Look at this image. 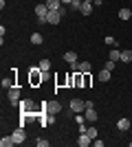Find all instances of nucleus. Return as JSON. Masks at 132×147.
<instances>
[{
    "label": "nucleus",
    "instance_id": "obj_21",
    "mask_svg": "<svg viewBox=\"0 0 132 147\" xmlns=\"http://www.w3.org/2000/svg\"><path fill=\"white\" fill-rule=\"evenodd\" d=\"M110 73H112V70H106V68H104V70L99 73V77H97V79H99V81H108V79H110Z\"/></svg>",
    "mask_w": 132,
    "mask_h": 147
},
{
    "label": "nucleus",
    "instance_id": "obj_30",
    "mask_svg": "<svg viewBox=\"0 0 132 147\" xmlns=\"http://www.w3.org/2000/svg\"><path fill=\"white\" fill-rule=\"evenodd\" d=\"M70 2H73V0H62V5H70Z\"/></svg>",
    "mask_w": 132,
    "mask_h": 147
},
{
    "label": "nucleus",
    "instance_id": "obj_9",
    "mask_svg": "<svg viewBox=\"0 0 132 147\" xmlns=\"http://www.w3.org/2000/svg\"><path fill=\"white\" fill-rule=\"evenodd\" d=\"M90 143H93V138L88 136V132H82V134H79V138H77V145H79V147H88Z\"/></svg>",
    "mask_w": 132,
    "mask_h": 147
},
{
    "label": "nucleus",
    "instance_id": "obj_24",
    "mask_svg": "<svg viewBox=\"0 0 132 147\" xmlns=\"http://www.w3.org/2000/svg\"><path fill=\"white\" fill-rule=\"evenodd\" d=\"M51 68V59H42L40 61V70H49Z\"/></svg>",
    "mask_w": 132,
    "mask_h": 147
},
{
    "label": "nucleus",
    "instance_id": "obj_27",
    "mask_svg": "<svg viewBox=\"0 0 132 147\" xmlns=\"http://www.w3.org/2000/svg\"><path fill=\"white\" fill-rule=\"evenodd\" d=\"M104 42H106L108 46H114V44H117V42H114V37H112V35H106V40H104Z\"/></svg>",
    "mask_w": 132,
    "mask_h": 147
},
{
    "label": "nucleus",
    "instance_id": "obj_22",
    "mask_svg": "<svg viewBox=\"0 0 132 147\" xmlns=\"http://www.w3.org/2000/svg\"><path fill=\"white\" fill-rule=\"evenodd\" d=\"M42 42H44L42 33H33V35H31V44H42Z\"/></svg>",
    "mask_w": 132,
    "mask_h": 147
},
{
    "label": "nucleus",
    "instance_id": "obj_28",
    "mask_svg": "<svg viewBox=\"0 0 132 147\" xmlns=\"http://www.w3.org/2000/svg\"><path fill=\"white\" fill-rule=\"evenodd\" d=\"M104 68H106V70H114V61H110V59H108V61H106V66H104Z\"/></svg>",
    "mask_w": 132,
    "mask_h": 147
},
{
    "label": "nucleus",
    "instance_id": "obj_16",
    "mask_svg": "<svg viewBox=\"0 0 132 147\" xmlns=\"http://www.w3.org/2000/svg\"><path fill=\"white\" fill-rule=\"evenodd\" d=\"M128 127H132V123L128 121V119H119V121H117V129L123 132V129H128Z\"/></svg>",
    "mask_w": 132,
    "mask_h": 147
},
{
    "label": "nucleus",
    "instance_id": "obj_31",
    "mask_svg": "<svg viewBox=\"0 0 132 147\" xmlns=\"http://www.w3.org/2000/svg\"><path fill=\"white\" fill-rule=\"evenodd\" d=\"M130 147H132V141H130Z\"/></svg>",
    "mask_w": 132,
    "mask_h": 147
},
{
    "label": "nucleus",
    "instance_id": "obj_7",
    "mask_svg": "<svg viewBox=\"0 0 132 147\" xmlns=\"http://www.w3.org/2000/svg\"><path fill=\"white\" fill-rule=\"evenodd\" d=\"M84 117H86L88 123H95V121H97V110H95L93 105H88L86 110H84Z\"/></svg>",
    "mask_w": 132,
    "mask_h": 147
},
{
    "label": "nucleus",
    "instance_id": "obj_3",
    "mask_svg": "<svg viewBox=\"0 0 132 147\" xmlns=\"http://www.w3.org/2000/svg\"><path fill=\"white\" fill-rule=\"evenodd\" d=\"M42 110L49 112V114H57L62 110V105H60V101H46V103H42Z\"/></svg>",
    "mask_w": 132,
    "mask_h": 147
},
{
    "label": "nucleus",
    "instance_id": "obj_25",
    "mask_svg": "<svg viewBox=\"0 0 132 147\" xmlns=\"http://www.w3.org/2000/svg\"><path fill=\"white\" fill-rule=\"evenodd\" d=\"M82 2H84V0H73V2H70V9L79 11V9H82Z\"/></svg>",
    "mask_w": 132,
    "mask_h": 147
},
{
    "label": "nucleus",
    "instance_id": "obj_5",
    "mask_svg": "<svg viewBox=\"0 0 132 147\" xmlns=\"http://www.w3.org/2000/svg\"><path fill=\"white\" fill-rule=\"evenodd\" d=\"M70 110L75 112V114L84 112L86 110V101H82V99H70Z\"/></svg>",
    "mask_w": 132,
    "mask_h": 147
},
{
    "label": "nucleus",
    "instance_id": "obj_26",
    "mask_svg": "<svg viewBox=\"0 0 132 147\" xmlns=\"http://www.w3.org/2000/svg\"><path fill=\"white\" fill-rule=\"evenodd\" d=\"M35 145H38V147H49V141H46V138H38Z\"/></svg>",
    "mask_w": 132,
    "mask_h": 147
},
{
    "label": "nucleus",
    "instance_id": "obj_23",
    "mask_svg": "<svg viewBox=\"0 0 132 147\" xmlns=\"http://www.w3.org/2000/svg\"><path fill=\"white\" fill-rule=\"evenodd\" d=\"M86 132H88V136H90L93 141H95V138H97V134H99V132H97V127H95V125H93V127H88Z\"/></svg>",
    "mask_w": 132,
    "mask_h": 147
},
{
    "label": "nucleus",
    "instance_id": "obj_14",
    "mask_svg": "<svg viewBox=\"0 0 132 147\" xmlns=\"http://www.w3.org/2000/svg\"><path fill=\"white\" fill-rule=\"evenodd\" d=\"M11 145H16L13 136H2V138H0V147H11Z\"/></svg>",
    "mask_w": 132,
    "mask_h": 147
},
{
    "label": "nucleus",
    "instance_id": "obj_4",
    "mask_svg": "<svg viewBox=\"0 0 132 147\" xmlns=\"http://www.w3.org/2000/svg\"><path fill=\"white\" fill-rule=\"evenodd\" d=\"M9 103L11 105H20V88L18 86L9 88Z\"/></svg>",
    "mask_w": 132,
    "mask_h": 147
},
{
    "label": "nucleus",
    "instance_id": "obj_10",
    "mask_svg": "<svg viewBox=\"0 0 132 147\" xmlns=\"http://www.w3.org/2000/svg\"><path fill=\"white\" fill-rule=\"evenodd\" d=\"M46 20H49V24H60V20H62V13H60V11H49Z\"/></svg>",
    "mask_w": 132,
    "mask_h": 147
},
{
    "label": "nucleus",
    "instance_id": "obj_19",
    "mask_svg": "<svg viewBox=\"0 0 132 147\" xmlns=\"http://www.w3.org/2000/svg\"><path fill=\"white\" fill-rule=\"evenodd\" d=\"M121 61L130 64V61H132V51H121Z\"/></svg>",
    "mask_w": 132,
    "mask_h": 147
},
{
    "label": "nucleus",
    "instance_id": "obj_2",
    "mask_svg": "<svg viewBox=\"0 0 132 147\" xmlns=\"http://www.w3.org/2000/svg\"><path fill=\"white\" fill-rule=\"evenodd\" d=\"M33 99H22L20 101V110L26 112V114H31V117H38V112H35V108H33Z\"/></svg>",
    "mask_w": 132,
    "mask_h": 147
},
{
    "label": "nucleus",
    "instance_id": "obj_15",
    "mask_svg": "<svg viewBox=\"0 0 132 147\" xmlns=\"http://www.w3.org/2000/svg\"><path fill=\"white\" fill-rule=\"evenodd\" d=\"M64 61H68V64H75V61H77V53H75V51H68V53H64Z\"/></svg>",
    "mask_w": 132,
    "mask_h": 147
},
{
    "label": "nucleus",
    "instance_id": "obj_18",
    "mask_svg": "<svg viewBox=\"0 0 132 147\" xmlns=\"http://www.w3.org/2000/svg\"><path fill=\"white\" fill-rule=\"evenodd\" d=\"M13 86H16L13 77H5V79H2V88H7V90H9V88H13Z\"/></svg>",
    "mask_w": 132,
    "mask_h": 147
},
{
    "label": "nucleus",
    "instance_id": "obj_1",
    "mask_svg": "<svg viewBox=\"0 0 132 147\" xmlns=\"http://www.w3.org/2000/svg\"><path fill=\"white\" fill-rule=\"evenodd\" d=\"M46 77H49V73H46V70H40V66L29 68V81H31V86H40Z\"/></svg>",
    "mask_w": 132,
    "mask_h": 147
},
{
    "label": "nucleus",
    "instance_id": "obj_11",
    "mask_svg": "<svg viewBox=\"0 0 132 147\" xmlns=\"http://www.w3.org/2000/svg\"><path fill=\"white\" fill-rule=\"evenodd\" d=\"M79 11H82V16H90V13H93V0H84Z\"/></svg>",
    "mask_w": 132,
    "mask_h": 147
},
{
    "label": "nucleus",
    "instance_id": "obj_20",
    "mask_svg": "<svg viewBox=\"0 0 132 147\" xmlns=\"http://www.w3.org/2000/svg\"><path fill=\"white\" fill-rule=\"evenodd\" d=\"M119 18L121 20H130L132 18V11H130V9H119Z\"/></svg>",
    "mask_w": 132,
    "mask_h": 147
},
{
    "label": "nucleus",
    "instance_id": "obj_6",
    "mask_svg": "<svg viewBox=\"0 0 132 147\" xmlns=\"http://www.w3.org/2000/svg\"><path fill=\"white\" fill-rule=\"evenodd\" d=\"M11 136H13V141H16V145H22V143L26 141V134H24V129H22V127H18Z\"/></svg>",
    "mask_w": 132,
    "mask_h": 147
},
{
    "label": "nucleus",
    "instance_id": "obj_12",
    "mask_svg": "<svg viewBox=\"0 0 132 147\" xmlns=\"http://www.w3.org/2000/svg\"><path fill=\"white\" fill-rule=\"evenodd\" d=\"M46 7H49L51 11H57V9H62V0H44Z\"/></svg>",
    "mask_w": 132,
    "mask_h": 147
},
{
    "label": "nucleus",
    "instance_id": "obj_29",
    "mask_svg": "<svg viewBox=\"0 0 132 147\" xmlns=\"http://www.w3.org/2000/svg\"><path fill=\"white\" fill-rule=\"evenodd\" d=\"M101 2H104V0H93V5H95V7H99Z\"/></svg>",
    "mask_w": 132,
    "mask_h": 147
},
{
    "label": "nucleus",
    "instance_id": "obj_17",
    "mask_svg": "<svg viewBox=\"0 0 132 147\" xmlns=\"http://www.w3.org/2000/svg\"><path fill=\"white\" fill-rule=\"evenodd\" d=\"M110 61H121V51L119 49H112V51H110Z\"/></svg>",
    "mask_w": 132,
    "mask_h": 147
},
{
    "label": "nucleus",
    "instance_id": "obj_8",
    "mask_svg": "<svg viewBox=\"0 0 132 147\" xmlns=\"http://www.w3.org/2000/svg\"><path fill=\"white\" fill-rule=\"evenodd\" d=\"M49 7H46V2H40L38 7H35V16H38V18H46V16H49Z\"/></svg>",
    "mask_w": 132,
    "mask_h": 147
},
{
    "label": "nucleus",
    "instance_id": "obj_13",
    "mask_svg": "<svg viewBox=\"0 0 132 147\" xmlns=\"http://www.w3.org/2000/svg\"><path fill=\"white\" fill-rule=\"evenodd\" d=\"M90 61H79V64H77V70L75 73H90Z\"/></svg>",
    "mask_w": 132,
    "mask_h": 147
}]
</instances>
